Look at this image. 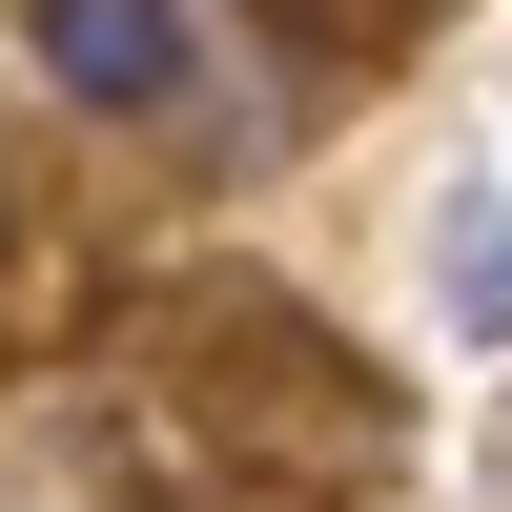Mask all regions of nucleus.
Returning <instances> with one entry per match:
<instances>
[{
    "label": "nucleus",
    "instance_id": "nucleus-1",
    "mask_svg": "<svg viewBox=\"0 0 512 512\" xmlns=\"http://www.w3.org/2000/svg\"><path fill=\"white\" fill-rule=\"evenodd\" d=\"M21 41L62 62V103H164L185 82V0H21Z\"/></svg>",
    "mask_w": 512,
    "mask_h": 512
},
{
    "label": "nucleus",
    "instance_id": "nucleus-3",
    "mask_svg": "<svg viewBox=\"0 0 512 512\" xmlns=\"http://www.w3.org/2000/svg\"><path fill=\"white\" fill-rule=\"evenodd\" d=\"M267 21H328V0H267Z\"/></svg>",
    "mask_w": 512,
    "mask_h": 512
},
{
    "label": "nucleus",
    "instance_id": "nucleus-2",
    "mask_svg": "<svg viewBox=\"0 0 512 512\" xmlns=\"http://www.w3.org/2000/svg\"><path fill=\"white\" fill-rule=\"evenodd\" d=\"M451 328H512V205L492 185L451 205Z\"/></svg>",
    "mask_w": 512,
    "mask_h": 512
}]
</instances>
